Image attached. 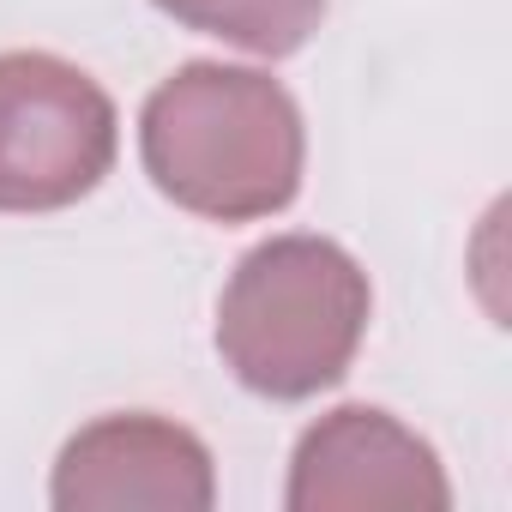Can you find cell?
<instances>
[{
  "label": "cell",
  "mask_w": 512,
  "mask_h": 512,
  "mask_svg": "<svg viewBox=\"0 0 512 512\" xmlns=\"http://www.w3.org/2000/svg\"><path fill=\"white\" fill-rule=\"evenodd\" d=\"M151 7L199 37L235 43L260 61H284L308 49V37L326 19V0H151Z\"/></svg>",
  "instance_id": "obj_6"
},
{
  "label": "cell",
  "mask_w": 512,
  "mask_h": 512,
  "mask_svg": "<svg viewBox=\"0 0 512 512\" xmlns=\"http://www.w3.org/2000/svg\"><path fill=\"white\" fill-rule=\"evenodd\" d=\"M139 157L169 205L205 223H260L302 193L308 127L272 73L187 61L145 97Z\"/></svg>",
  "instance_id": "obj_1"
},
{
  "label": "cell",
  "mask_w": 512,
  "mask_h": 512,
  "mask_svg": "<svg viewBox=\"0 0 512 512\" xmlns=\"http://www.w3.org/2000/svg\"><path fill=\"white\" fill-rule=\"evenodd\" d=\"M374 320V290L356 253L332 235H272L241 253L217 296L223 368L272 404L332 392Z\"/></svg>",
  "instance_id": "obj_2"
},
{
  "label": "cell",
  "mask_w": 512,
  "mask_h": 512,
  "mask_svg": "<svg viewBox=\"0 0 512 512\" xmlns=\"http://www.w3.org/2000/svg\"><path fill=\"white\" fill-rule=\"evenodd\" d=\"M115 151V103L85 67L49 49L0 55V211L37 217L79 205L103 187Z\"/></svg>",
  "instance_id": "obj_3"
},
{
  "label": "cell",
  "mask_w": 512,
  "mask_h": 512,
  "mask_svg": "<svg viewBox=\"0 0 512 512\" xmlns=\"http://www.w3.org/2000/svg\"><path fill=\"white\" fill-rule=\"evenodd\" d=\"M290 512H446L452 482L440 452L404 428L392 410L374 404H338L320 422L302 428L290 452V482H284Z\"/></svg>",
  "instance_id": "obj_4"
},
{
  "label": "cell",
  "mask_w": 512,
  "mask_h": 512,
  "mask_svg": "<svg viewBox=\"0 0 512 512\" xmlns=\"http://www.w3.org/2000/svg\"><path fill=\"white\" fill-rule=\"evenodd\" d=\"M49 500L61 512H211L217 506V464L205 440L169 416L121 410L85 422L49 476Z\"/></svg>",
  "instance_id": "obj_5"
}]
</instances>
